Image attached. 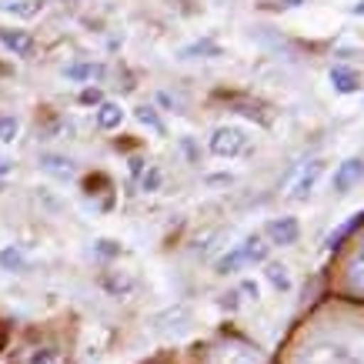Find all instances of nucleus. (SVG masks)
<instances>
[{"label":"nucleus","mask_w":364,"mask_h":364,"mask_svg":"<svg viewBox=\"0 0 364 364\" xmlns=\"http://www.w3.org/2000/svg\"><path fill=\"white\" fill-rule=\"evenodd\" d=\"M210 151L218 157H234L244 151V134L237 127H218L210 137Z\"/></svg>","instance_id":"obj_1"},{"label":"nucleus","mask_w":364,"mask_h":364,"mask_svg":"<svg viewBox=\"0 0 364 364\" xmlns=\"http://www.w3.org/2000/svg\"><path fill=\"white\" fill-rule=\"evenodd\" d=\"M261 358H257V351H251L247 344H221V348H214V354H210V364H257Z\"/></svg>","instance_id":"obj_2"},{"label":"nucleus","mask_w":364,"mask_h":364,"mask_svg":"<svg viewBox=\"0 0 364 364\" xmlns=\"http://www.w3.org/2000/svg\"><path fill=\"white\" fill-rule=\"evenodd\" d=\"M361 177H364V161L361 157H348V161L338 167V174H334V191H338V194H348Z\"/></svg>","instance_id":"obj_3"},{"label":"nucleus","mask_w":364,"mask_h":364,"mask_svg":"<svg viewBox=\"0 0 364 364\" xmlns=\"http://www.w3.org/2000/svg\"><path fill=\"white\" fill-rule=\"evenodd\" d=\"M321 171H324V164H321V161H311V164L301 171L298 181H294V188H291V200H308V194L314 191V184H318Z\"/></svg>","instance_id":"obj_4"},{"label":"nucleus","mask_w":364,"mask_h":364,"mask_svg":"<svg viewBox=\"0 0 364 364\" xmlns=\"http://www.w3.org/2000/svg\"><path fill=\"white\" fill-rule=\"evenodd\" d=\"M264 234L274 244H281V247H284V244H294L298 241V221H294V218H277V221H267Z\"/></svg>","instance_id":"obj_5"},{"label":"nucleus","mask_w":364,"mask_h":364,"mask_svg":"<svg viewBox=\"0 0 364 364\" xmlns=\"http://www.w3.org/2000/svg\"><path fill=\"white\" fill-rule=\"evenodd\" d=\"M304 364H361L354 354H348L344 348H314L304 358Z\"/></svg>","instance_id":"obj_6"},{"label":"nucleus","mask_w":364,"mask_h":364,"mask_svg":"<svg viewBox=\"0 0 364 364\" xmlns=\"http://www.w3.org/2000/svg\"><path fill=\"white\" fill-rule=\"evenodd\" d=\"M0 44L14 50L17 57H27L33 50V37L27 31H0Z\"/></svg>","instance_id":"obj_7"},{"label":"nucleus","mask_w":364,"mask_h":364,"mask_svg":"<svg viewBox=\"0 0 364 364\" xmlns=\"http://www.w3.org/2000/svg\"><path fill=\"white\" fill-rule=\"evenodd\" d=\"M331 84L338 94H354V90H361V77L354 74L351 67H331Z\"/></svg>","instance_id":"obj_8"},{"label":"nucleus","mask_w":364,"mask_h":364,"mask_svg":"<svg viewBox=\"0 0 364 364\" xmlns=\"http://www.w3.org/2000/svg\"><path fill=\"white\" fill-rule=\"evenodd\" d=\"M41 167L50 171L54 177H70L74 174V164H70V157H60V154H41Z\"/></svg>","instance_id":"obj_9"},{"label":"nucleus","mask_w":364,"mask_h":364,"mask_svg":"<svg viewBox=\"0 0 364 364\" xmlns=\"http://www.w3.org/2000/svg\"><path fill=\"white\" fill-rule=\"evenodd\" d=\"M121 121H124V111L117 104H100V111H97L100 131H114V127H121Z\"/></svg>","instance_id":"obj_10"},{"label":"nucleus","mask_w":364,"mask_h":364,"mask_svg":"<svg viewBox=\"0 0 364 364\" xmlns=\"http://www.w3.org/2000/svg\"><path fill=\"white\" fill-rule=\"evenodd\" d=\"M237 251H241L244 264H247V261H264V257H267V244L261 241V237H247V241H244V247H237Z\"/></svg>","instance_id":"obj_11"},{"label":"nucleus","mask_w":364,"mask_h":364,"mask_svg":"<svg viewBox=\"0 0 364 364\" xmlns=\"http://www.w3.org/2000/svg\"><path fill=\"white\" fill-rule=\"evenodd\" d=\"M104 67L100 64H77V67H67V77L70 80H90V77H100Z\"/></svg>","instance_id":"obj_12"},{"label":"nucleus","mask_w":364,"mask_h":364,"mask_svg":"<svg viewBox=\"0 0 364 364\" xmlns=\"http://www.w3.org/2000/svg\"><path fill=\"white\" fill-rule=\"evenodd\" d=\"M267 281H271L277 291H291V277H287L284 264H267Z\"/></svg>","instance_id":"obj_13"},{"label":"nucleus","mask_w":364,"mask_h":364,"mask_svg":"<svg viewBox=\"0 0 364 364\" xmlns=\"http://www.w3.org/2000/svg\"><path fill=\"white\" fill-rule=\"evenodd\" d=\"M17 131H21V121L11 117V114H0V144H11L17 137Z\"/></svg>","instance_id":"obj_14"},{"label":"nucleus","mask_w":364,"mask_h":364,"mask_svg":"<svg viewBox=\"0 0 364 364\" xmlns=\"http://www.w3.org/2000/svg\"><path fill=\"white\" fill-rule=\"evenodd\" d=\"M361 221H364V214H354V218H351V221H348V224H341V228H338V231L331 234V241H328V247H338V244H341L344 237H348V234H351V231H354V228H358V224H361Z\"/></svg>","instance_id":"obj_15"},{"label":"nucleus","mask_w":364,"mask_h":364,"mask_svg":"<svg viewBox=\"0 0 364 364\" xmlns=\"http://www.w3.org/2000/svg\"><path fill=\"white\" fill-rule=\"evenodd\" d=\"M137 121L147 124V127H154L157 134H164V124H161V117H157L154 107H147V104H144V107H137Z\"/></svg>","instance_id":"obj_16"},{"label":"nucleus","mask_w":364,"mask_h":364,"mask_svg":"<svg viewBox=\"0 0 364 364\" xmlns=\"http://www.w3.org/2000/svg\"><path fill=\"white\" fill-rule=\"evenodd\" d=\"M351 284L358 287V291H364V247L358 251V257L351 261Z\"/></svg>","instance_id":"obj_17"},{"label":"nucleus","mask_w":364,"mask_h":364,"mask_svg":"<svg viewBox=\"0 0 364 364\" xmlns=\"http://www.w3.org/2000/svg\"><path fill=\"white\" fill-rule=\"evenodd\" d=\"M0 264L7 267V271H21V267H23V254L14 251V247H7V251H0Z\"/></svg>","instance_id":"obj_18"},{"label":"nucleus","mask_w":364,"mask_h":364,"mask_svg":"<svg viewBox=\"0 0 364 364\" xmlns=\"http://www.w3.org/2000/svg\"><path fill=\"white\" fill-rule=\"evenodd\" d=\"M241 264H244L241 251H231V254H224L221 261H218V271H221V274H228V271H234V267H241Z\"/></svg>","instance_id":"obj_19"},{"label":"nucleus","mask_w":364,"mask_h":364,"mask_svg":"<svg viewBox=\"0 0 364 364\" xmlns=\"http://www.w3.org/2000/svg\"><path fill=\"white\" fill-rule=\"evenodd\" d=\"M31 364H64V358H60L57 351H50V348H47V351H37V354H33V361H31Z\"/></svg>","instance_id":"obj_20"},{"label":"nucleus","mask_w":364,"mask_h":364,"mask_svg":"<svg viewBox=\"0 0 364 364\" xmlns=\"http://www.w3.org/2000/svg\"><path fill=\"white\" fill-rule=\"evenodd\" d=\"M157 184H161V171H157V167H151V171H147V174H144L141 188H144V191H154Z\"/></svg>","instance_id":"obj_21"},{"label":"nucleus","mask_w":364,"mask_h":364,"mask_svg":"<svg viewBox=\"0 0 364 364\" xmlns=\"http://www.w3.org/2000/svg\"><path fill=\"white\" fill-rule=\"evenodd\" d=\"M80 100H84V104H100V90L97 87H87L84 94H80Z\"/></svg>","instance_id":"obj_22"},{"label":"nucleus","mask_w":364,"mask_h":364,"mask_svg":"<svg viewBox=\"0 0 364 364\" xmlns=\"http://www.w3.org/2000/svg\"><path fill=\"white\" fill-rule=\"evenodd\" d=\"M244 291H247V294L257 301V284H254V281H244Z\"/></svg>","instance_id":"obj_23"},{"label":"nucleus","mask_w":364,"mask_h":364,"mask_svg":"<svg viewBox=\"0 0 364 364\" xmlns=\"http://www.w3.org/2000/svg\"><path fill=\"white\" fill-rule=\"evenodd\" d=\"M354 14H364V0H361V4H358V7H354Z\"/></svg>","instance_id":"obj_24"},{"label":"nucleus","mask_w":364,"mask_h":364,"mask_svg":"<svg viewBox=\"0 0 364 364\" xmlns=\"http://www.w3.org/2000/svg\"><path fill=\"white\" fill-rule=\"evenodd\" d=\"M298 4H301V0H287V7H298Z\"/></svg>","instance_id":"obj_25"},{"label":"nucleus","mask_w":364,"mask_h":364,"mask_svg":"<svg viewBox=\"0 0 364 364\" xmlns=\"http://www.w3.org/2000/svg\"><path fill=\"white\" fill-rule=\"evenodd\" d=\"M67 4H74V0H67Z\"/></svg>","instance_id":"obj_26"}]
</instances>
